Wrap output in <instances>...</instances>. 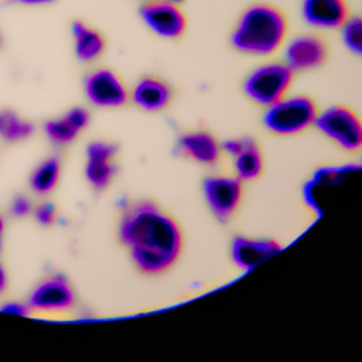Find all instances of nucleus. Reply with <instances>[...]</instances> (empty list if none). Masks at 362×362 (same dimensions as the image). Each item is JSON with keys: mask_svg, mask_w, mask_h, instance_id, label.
<instances>
[{"mask_svg": "<svg viewBox=\"0 0 362 362\" xmlns=\"http://www.w3.org/2000/svg\"><path fill=\"white\" fill-rule=\"evenodd\" d=\"M117 238L134 266L144 274H160L178 260L182 233L175 219L150 201L126 205Z\"/></svg>", "mask_w": 362, "mask_h": 362, "instance_id": "f257e3e1", "label": "nucleus"}, {"mask_svg": "<svg viewBox=\"0 0 362 362\" xmlns=\"http://www.w3.org/2000/svg\"><path fill=\"white\" fill-rule=\"evenodd\" d=\"M287 34L284 14L264 3L247 7L238 18L232 33L230 45L246 55L266 57L276 52Z\"/></svg>", "mask_w": 362, "mask_h": 362, "instance_id": "f03ea898", "label": "nucleus"}, {"mask_svg": "<svg viewBox=\"0 0 362 362\" xmlns=\"http://www.w3.org/2000/svg\"><path fill=\"white\" fill-rule=\"evenodd\" d=\"M317 113L315 102L310 96L286 95L266 107L263 113V124L274 134H298L314 123Z\"/></svg>", "mask_w": 362, "mask_h": 362, "instance_id": "7ed1b4c3", "label": "nucleus"}, {"mask_svg": "<svg viewBox=\"0 0 362 362\" xmlns=\"http://www.w3.org/2000/svg\"><path fill=\"white\" fill-rule=\"evenodd\" d=\"M291 82L293 71L284 62H267L247 74L242 89L252 102L267 107L287 95Z\"/></svg>", "mask_w": 362, "mask_h": 362, "instance_id": "20e7f679", "label": "nucleus"}, {"mask_svg": "<svg viewBox=\"0 0 362 362\" xmlns=\"http://www.w3.org/2000/svg\"><path fill=\"white\" fill-rule=\"evenodd\" d=\"M318 132L345 151H358L362 146V123L346 106H331L317 113L313 123Z\"/></svg>", "mask_w": 362, "mask_h": 362, "instance_id": "39448f33", "label": "nucleus"}, {"mask_svg": "<svg viewBox=\"0 0 362 362\" xmlns=\"http://www.w3.org/2000/svg\"><path fill=\"white\" fill-rule=\"evenodd\" d=\"M361 167L356 164L328 165L318 168L303 187L304 204L315 214L321 215L331 202L337 191L345 182L359 174Z\"/></svg>", "mask_w": 362, "mask_h": 362, "instance_id": "423d86ee", "label": "nucleus"}, {"mask_svg": "<svg viewBox=\"0 0 362 362\" xmlns=\"http://www.w3.org/2000/svg\"><path fill=\"white\" fill-rule=\"evenodd\" d=\"M202 192L212 215L218 221L226 222L239 208L243 187L236 175H212L204 180Z\"/></svg>", "mask_w": 362, "mask_h": 362, "instance_id": "0eeeda50", "label": "nucleus"}, {"mask_svg": "<svg viewBox=\"0 0 362 362\" xmlns=\"http://www.w3.org/2000/svg\"><path fill=\"white\" fill-rule=\"evenodd\" d=\"M139 16L144 25L161 38H180L187 28V18L180 6L161 0L146 1L139 8Z\"/></svg>", "mask_w": 362, "mask_h": 362, "instance_id": "6e6552de", "label": "nucleus"}, {"mask_svg": "<svg viewBox=\"0 0 362 362\" xmlns=\"http://www.w3.org/2000/svg\"><path fill=\"white\" fill-rule=\"evenodd\" d=\"M27 304L34 311L61 313L75 304V293L65 276L52 274L33 288Z\"/></svg>", "mask_w": 362, "mask_h": 362, "instance_id": "1a4fd4ad", "label": "nucleus"}, {"mask_svg": "<svg viewBox=\"0 0 362 362\" xmlns=\"http://www.w3.org/2000/svg\"><path fill=\"white\" fill-rule=\"evenodd\" d=\"M86 99L98 107H119L129 99V92L119 75L107 68L89 72L83 81Z\"/></svg>", "mask_w": 362, "mask_h": 362, "instance_id": "9d476101", "label": "nucleus"}, {"mask_svg": "<svg viewBox=\"0 0 362 362\" xmlns=\"http://www.w3.org/2000/svg\"><path fill=\"white\" fill-rule=\"evenodd\" d=\"M325 58V42L313 34H301L291 38L284 49V64L293 72L318 68Z\"/></svg>", "mask_w": 362, "mask_h": 362, "instance_id": "9b49d317", "label": "nucleus"}, {"mask_svg": "<svg viewBox=\"0 0 362 362\" xmlns=\"http://www.w3.org/2000/svg\"><path fill=\"white\" fill-rule=\"evenodd\" d=\"M117 147L107 141H92L86 147V164L85 177L92 188L96 191L105 189L116 174L113 157Z\"/></svg>", "mask_w": 362, "mask_h": 362, "instance_id": "f8f14e48", "label": "nucleus"}, {"mask_svg": "<svg viewBox=\"0 0 362 362\" xmlns=\"http://www.w3.org/2000/svg\"><path fill=\"white\" fill-rule=\"evenodd\" d=\"M346 0H303L301 17L314 28L334 30L339 28L349 17Z\"/></svg>", "mask_w": 362, "mask_h": 362, "instance_id": "ddd939ff", "label": "nucleus"}, {"mask_svg": "<svg viewBox=\"0 0 362 362\" xmlns=\"http://www.w3.org/2000/svg\"><path fill=\"white\" fill-rule=\"evenodd\" d=\"M280 245L272 239L235 236L230 243V259L242 270H252L280 252Z\"/></svg>", "mask_w": 362, "mask_h": 362, "instance_id": "4468645a", "label": "nucleus"}, {"mask_svg": "<svg viewBox=\"0 0 362 362\" xmlns=\"http://www.w3.org/2000/svg\"><path fill=\"white\" fill-rule=\"evenodd\" d=\"M89 113L83 107H72L62 117L48 120L44 124V132L48 140L57 146H66L72 143L78 133L89 123Z\"/></svg>", "mask_w": 362, "mask_h": 362, "instance_id": "2eb2a0df", "label": "nucleus"}, {"mask_svg": "<svg viewBox=\"0 0 362 362\" xmlns=\"http://www.w3.org/2000/svg\"><path fill=\"white\" fill-rule=\"evenodd\" d=\"M178 150L185 157L205 165L216 164L221 156V144L211 133L204 130L182 134L178 140Z\"/></svg>", "mask_w": 362, "mask_h": 362, "instance_id": "dca6fc26", "label": "nucleus"}, {"mask_svg": "<svg viewBox=\"0 0 362 362\" xmlns=\"http://www.w3.org/2000/svg\"><path fill=\"white\" fill-rule=\"evenodd\" d=\"M132 100L146 112L163 110L171 100V88L153 76L141 78L132 89Z\"/></svg>", "mask_w": 362, "mask_h": 362, "instance_id": "f3484780", "label": "nucleus"}, {"mask_svg": "<svg viewBox=\"0 0 362 362\" xmlns=\"http://www.w3.org/2000/svg\"><path fill=\"white\" fill-rule=\"evenodd\" d=\"M74 51L81 62H92L105 51V40L99 31L83 21H74L72 27Z\"/></svg>", "mask_w": 362, "mask_h": 362, "instance_id": "a211bd4d", "label": "nucleus"}, {"mask_svg": "<svg viewBox=\"0 0 362 362\" xmlns=\"http://www.w3.org/2000/svg\"><path fill=\"white\" fill-rule=\"evenodd\" d=\"M61 177V161L58 157H48L41 161L30 175V188L38 195L49 194Z\"/></svg>", "mask_w": 362, "mask_h": 362, "instance_id": "6ab92c4d", "label": "nucleus"}, {"mask_svg": "<svg viewBox=\"0 0 362 362\" xmlns=\"http://www.w3.org/2000/svg\"><path fill=\"white\" fill-rule=\"evenodd\" d=\"M233 170L240 181H250L260 175L263 170V156L255 140L233 157Z\"/></svg>", "mask_w": 362, "mask_h": 362, "instance_id": "aec40b11", "label": "nucleus"}, {"mask_svg": "<svg viewBox=\"0 0 362 362\" xmlns=\"http://www.w3.org/2000/svg\"><path fill=\"white\" fill-rule=\"evenodd\" d=\"M34 132V126L21 119L11 110L0 112V137L6 141L14 143L28 139Z\"/></svg>", "mask_w": 362, "mask_h": 362, "instance_id": "412c9836", "label": "nucleus"}, {"mask_svg": "<svg viewBox=\"0 0 362 362\" xmlns=\"http://www.w3.org/2000/svg\"><path fill=\"white\" fill-rule=\"evenodd\" d=\"M341 28V37L344 45L354 52L355 55H359L362 52V20L358 16L348 17Z\"/></svg>", "mask_w": 362, "mask_h": 362, "instance_id": "4be33fe9", "label": "nucleus"}, {"mask_svg": "<svg viewBox=\"0 0 362 362\" xmlns=\"http://www.w3.org/2000/svg\"><path fill=\"white\" fill-rule=\"evenodd\" d=\"M55 215H57V211H55L54 205H51L48 202L41 204L34 209V218L42 226L52 225L54 221H55Z\"/></svg>", "mask_w": 362, "mask_h": 362, "instance_id": "5701e85b", "label": "nucleus"}, {"mask_svg": "<svg viewBox=\"0 0 362 362\" xmlns=\"http://www.w3.org/2000/svg\"><path fill=\"white\" fill-rule=\"evenodd\" d=\"M253 141L252 137H239V139H229L221 144V150L226 151L232 158L243 151L250 143Z\"/></svg>", "mask_w": 362, "mask_h": 362, "instance_id": "b1692460", "label": "nucleus"}, {"mask_svg": "<svg viewBox=\"0 0 362 362\" xmlns=\"http://www.w3.org/2000/svg\"><path fill=\"white\" fill-rule=\"evenodd\" d=\"M31 202L27 197H16L11 202V206H10V212L16 216V218H23V216H27L30 212H31Z\"/></svg>", "mask_w": 362, "mask_h": 362, "instance_id": "393cba45", "label": "nucleus"}, {"mask_svg": "<svg viewBox=\"0 0 362 362\" xmlns=\"http://www.w3.org/2000/svg\"><path fill=\"white\" fill-rule=\"evenodd\" d=\"M0 311L6 313V314L17 315V317H25L30 313V307H28V304H23L18 301H8V303L3 304Z\"/></svg>", "mask_w": 362, "mask_h": 362, "instance_id": "a878e982", "label": "nucleus"}, {"mask_svg": "<svg viewBox=\"0 0 362 362\" xmlns=\"http://www.w3.org/2000/svg\"><path fill=\"white\" fill-rule=\"evenodd\" d=\"M13 3L17 4H24V6H44V4H49L54 0H11Z\"/></svg>", "mask_w": 362, "mask_h": 362, "instance_id": "bb28decb", "label": "nucleus"}, {"mask_svg": "<svg viewBox=\"0 0 362 362\" xmlns=\"http://www.w3.org/2000/svg\"><path fill=\"white\" fill-rule=\"evenodd\" d=\"M7 288V273L3 264H0V294H3Z\"/></svg>", "mask_w": 362, "mask_h": 362, "instance_id": "cd10ccee", "label": "nucleus"}, {"mask_svg": "<svg viewBox=\"0 0 362 362\" xmlns=\"http://www.w3.org/2000/svg\"><path fill=\"white\" fill-rule=\"evenodd\" d=\"M3 235H4V219L0 215V249H1V245H3Z\"/></svg>", "mask_w": 362, "mask_h": 362, "instance_id": "c85d7f7f", "label": "nucleus"}, {"mask_svg": "<svg viewBox=\"0 0 362 362\" xmlns=\"http://www.w3.org/2000/svg\"><path fill=\"white\" fill-rule=\"evenodd\" d=\"M161 1H165V3H171V4H177V6H180L181 3H184L185 0H161Z\"/></svg>", "mask_w": 362, "mask_h": 362, "instance_id": "c756f323", "label": "nucleus"}]
</instances>
